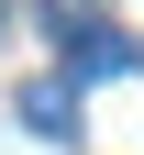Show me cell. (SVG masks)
Instances as JSON below:
<instances>
[{
  "label": "cell",
  "instance_id": "cell-1",
  "mask_svg": "<svg viewBox=\"0 0 144 155\" xmlns=\"http://www.w3.org/2000/svg\"><path fill=\"white\" fill-rule=\"evenodd\" d=\"M22 122L33 133H78V89H67V78H33V89H22Z\"/></svg>",
  "mask_w": 144,
  "mask_h": 155
},
{
  "label": "cell",
  "instance_id": "cell-2",
  "mask_svg": "<svg viewBox=\"0 0 144 155\" xmlns=\"http://www.w3.org/2000/svg\"><path fill=\"white\" fill-rule=\"evenodd\" d=\"M133 67V33H78V78H122Z\"/></svg>",
  "mask_w": 144,
  "mask_h": 155
}]
</instances>
